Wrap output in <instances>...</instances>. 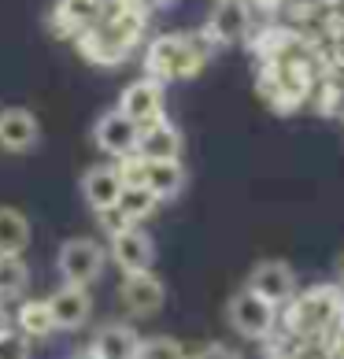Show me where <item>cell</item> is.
<instances>
[{"instance_id": "6da1fadb", "label": "cell", "mask_w": 344, "mask_h": 359, "mask_svg": "<svg viewBox=\"0 0 344 359\" xmlns=\"http://www.w3.org/2000/svg\"><path fill=\"white\" fill-rule=\"evenodd\" d=\"M123 170V182H141L144 189H152L156 201H174V196L185 189V167L181 159H134L130 156Z\"/></svg>"}, {"instance_id": "7a4b0ae2", "label": "cell", "mask_w": 344, "mask_h": 359, "mask_svg": "<svg viewBox=\"0 0 344 359\" xmlns=\"http://www.w3.org/2000/svg\"><path fill=\"white\" fill-rule=\"evenodd\" d=\"M200 63H204V56L185 41V37H160V41L149 48L144 67H149V78H156V82H170V78L196 74Z\"/></svg>"}, {"instance_id": "3957f363", "label": "cell", "mask_w": 344, "mask_h": 359, "mask_svg": "<svg viewBox=\"0 0 344 359\" xmlns=\"http://www.w3.org/2000/svg\"><path fill=\"white\" fill-rule=\"evenodd\" d=\"M226 318H230V326H233L241 337L263 341V337H270V330H274V323H277V308H274V304H267L263 297H256V292L245 285L241 292H233V297H230Z\"/></svg>"}, {"instance_id": "277c9868", "label": "cell", "mask_w": 344, "mask_h": 359, "mask_svg": "<svg viewBox=\"0 0 344 359\" xmlns=\"http://www.w3.org/2000/svg\"><path fill=\"white\" fill-rule=\"evenodd\" d=\"M104 263H108V252H104L92 237H74V241H67L60 248V278L67 285H92L97 278L104 274Z\"/></svg>"}, {"instance_id": "5b68a950", "label": "cell", "mask_w": 344, "mask_h": 359, "mask_svg": "<svg viewBox=\"0 0 344 359\" xmlns=\"http://www.w3.org/2000/svg\"><path fill=\"white\" fill-rule=\"evenodd\" d=\"M137 137H141V126L134 118H126L123 111H104L97 118V126H92V141H97V149L111 159H130L137 156Z\"/></svg>"}, {"instance_id": "8992f818", "label": "cell", "mask_w": 344, "mask_h": 359, "mask_svg": "<svg viewBox=\"0 0 344 359\" xmlns=\"http://www.w3.org/2000/svg\"><path fill=\"white\" fill-rule=\"evenodd\" d=\"M108 256L115 259V267L123 274H141V271H152L156 245H152V237L144 233L141 226H123V230L111 233Z\"/></svg>"}, {"instance_id": "52a82bcc", "label": "cell", "mask_w": 344, "mask_h": 359, "mask_svg": "<svg viewBox=\"0 0 344 359\" xmlns=\"http://www.w3.org/2000/svg\"><path fill=\"white\" fill-rule=\"evenodd\" d=\"M248 289L267 304H274V308H282V304L296 297V271L285 259H263L248 274Z\"/></svg>"}, {"instance_id": "ba28073f", "label": "cell", "mask_w": 344, "mask_h": 359, "mask_svg": "<svg viewBox=\"0 0 344 359\" xmlns=\"http://www.w3.org/2000/svg\"><path fill=\"white\" fill-rule=\"evenodd\" d=\"M118 111L126 118H134L141 130L167 118L163 115V82H156V78H137V82H130L123 89V97H118Z\"/></svg>"}, {"instance_id": "9c48e42d", "label": "cell", "mask_w": 344, "mask_h": 359, "mask_svg": "<svg viewBox=\"0 0 344 359\" xmlns=\"http://www.w3.org/2000/svg\"><path fill=\"white\" fill-rule=\"evenodd\" d=\"M204 30L215 45H241L252 30V8L245 0H215Z\"/></svg>"}, {"instance_id": "30bf717a", "label": "cell", "mask_w": 344, "mask_h": 359, "mask_svg": "<svg viewBox=\"0 0 344 359\" xmlns=\"http://www.w3.org/2000/svg\"><path fill=\"white\" fill-rule=\"evenodd\" d=\"M118 300H123V308L134 318H149V315H156L163 308L167 289H163V282L152 271H141V274H126L123 278V285H118Z\"/></svg>"}, {"instance_id": "8fae6325", "label": "cell", "mask_w": 344, "mask_h": 359, "mask_svg": "<svg viewBox=\"0 0 344 359\" xmlns=\"http://www.w3.org/2000/svg\"><path fill=\"white\" fill-rule=\"evenodd\" d=\"M123 170L111 167V163H100V167H89L82 182H78V189H82V201L89 204V211H97V215H104V211H111L118 204V193H123Z\"/></svg>"}, {"instance_id": "7c38bea8", "label": "cell", "mask_w": 344, "mask_h": 359, "mask_svg": "<svg viewBox=\"0 0 344 359\" xmlns=\"http://www.w3.org/2000/svg\"><path fill=\"white\" fill-rule=\"evenodd\" d=\"M48 311H52V323L56 330H82L92 315V300L82 285H67L63 282L56 292L48 297Z\"/></svg>"}, {"instance_id": "4fadbf2b", "label": "cell", "mask_w": 344, "mask_h": 359, "mask_svg": "<svg viewBox=\"0 0 344 359\" xmlns=\"http://www.w3.org/2000/svg\"><path fill=\"white\" fill-rule=\"evenodd\" d=\"M37 137H41V126H37L34 111L26 108H4L0 111V149L4 152H30L37 149Z\"/></svg>"}, {"instance_id": "5bb4252c", "label": "cell", "mask_w": 344, "mask_h": 359, "mask_svg": "<svg viewBox=\"0 0 344 359\" xmlns=\"http://www.w3.org/2000/svg\"><path fill=\"white\" fill-rule=\"evenodd\" d=\"M137 348H141V337H137V330L126 326V323L100 326L92 344H89V352L97 359H137Z\"/></svg>"}, {"instance_id": "9a60e30c", "label": "cell", "mask_w": 344, "mask_h": 359, "mask_svg": "<svg viewBox=\"0 0 344 359\" xmlns=\"http://www.w3.org/2000/svg\"><path fill=\"white\" fill-rule=\"evenodd\" d=\"M137 159H181V130L167 118L144 126L137 137Z\"/></svg>"}, {"instance_id": "2e32d148", "label": "cell", "mask_w": 344, "mask_h": 359, "mask_svg": "<svg viewBox=\"0 0 344 359\" xmlns=\"http://www.w3.org/2000/svg\"><path fill=\"white\" fill-rule=\"evenodd\" d=\"M156 208H160V201H156L152 189H144L141 182H126L123 193H118V204H115V211H118V215H123V222H130V226H141L144 219H152Z\"/></svg>"}, {"instance_id": "e0dca14e", "label": "cell", "mask_w": 344, "mask_h": 359, "mask_svg": "<svg viewBox=\"0 0 344 359\" xmlns=\"http://www.w3.org/2000/svg\"><path fill=\"white\" fill-rule=\"evenodd\" d=\"M30 245V219L19 208H0V256H22Z\"/></svg>"}, {"instance_id": "ac0fdd59", "label": "cell", "mask_w": 344, "mask_h": 359, "mask_svg": "<svg viewBox=\"0 0 344 359\" xmlns=\"http://www.w3.org/2000/svg\"><path fill=\"white\" fill-rule=\"evenodd\" d=\"M15 323H19V334L30 337V341H45V337L56 334L48 300H26L22 308H19V315H15Z\"/></svg>"}, {"instance_id": "d6986e66", "label": "cell", "mask_w": 344, "mask_h": 359, "mask_svg": "<svg viewBox=\"0 0 344 359\" xmlns=\"http://www.w3.org/2000/svg\"><path fill=\"white\" fill-rule=\"evenodd\" d=\"M30 285V267L22 256H0V300H15Z\"/></svg>"}, {"instance_id": "ffe728a7", "label": "cell", "mask_w": 344, "mask_h": 359, "mask_svg": "<svg viewBox=\"0 0 344 359\" xmlns=\"http://www.w3.org/2000/svg\"><path fill=\"white\" fill-rule=\"evenodd\" d=\"M137 359H193V355L174 337H144L137 348Z\"/></svg>"}, {"instance_id": "44dd1931", "label": "cell", "mask_w": 344, "mask_h": 359, "mask_svg": "<svg viewBox=\"0 0 344 359\" xmlns=\"http://www.w3.org/2000/svg\"><path fill=\"white\" fill-rule=\"evenodd\" d=\"M0 359H30V337L4 326L0 330Z\"/></svg>"}, {"instance_id": "7402d4cb", "label": "cell", "mask_w": 344, "mask_h": 359, "mask_svg": "<svg viewBox=\"0 0 344 359\" xmlns=\"http://www.w3.org/2000/svg\"><path fill=\"white\" fill-rule=\"evenodd\" d=\"M193 359H241V352L230 348V344H222V341H211V344H204V348L196 352Z\"/></svg>"}, {"instance_id": "603a6c76", "label": "cell", "mask_w": 344, "mask_h": 359, "mask_svg": "<svg viewBox=\"0 0 344 359\" xmlns=\"http://www.w3.org/2000/svg\"><path fill=\"white\" fill-rule=\"evenodd\" d=\"M137 4H141L144 11H163V8L174 4V0H137Z\"/></svg>"}, {"instance_id": "cb8c5ba5", "label": "cell", "mask_w": 344, "mask_h": 359, "mask_svg": "<svg viewBox=\"0 0 344 359\" xmlns=\"http://www.w3.org/2000/svg\"><path fill=\"white\" fill-rule=\"evenodd\" d=\"M71 359H97V355H92V352H89V348H82V352H74V355H71Z\"/></svg>"}, {"instance_id": "d4e9b609", "label": "cell", "mask_w": 344, "mask_h": 359, "mask_svg": "<svg viewBox=\"0 0 344 359\" xmlns=\"http://www.w3.org/2000/svg\"><path fill=\"white\" fill-rule=\"evenodd\" d=\"M337 274H340V282H344V252H340V259H337Z\"/></svg>"}, {"instance_id": "484cf974", "label": "cell", "mask_w": 344, "mask_h": 359, "mask_svg": "<svg viewBox=\"0 0 344 359\" xmlns=\"http://www.w3.org/2000/svg\"><path fill=\"white\" fill-rule=\"evenodd\" d=\"M74 4H89V8H97V0H74Z\"/></svg>"}]
</instances>
